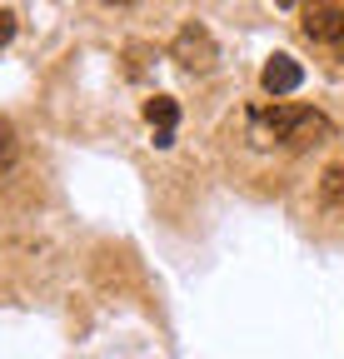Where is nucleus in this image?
I'll use <instances>...</instances> for the list:
<instances>
[{
    "label": "nucleus",
    "mask_w": 344,
    "mask_h": 359,
    "mask_svg": "<svg viewBox=\"0 0 344 359\" xmlns=\"http://www.w3.org/2000/svg\"><path fill=\"white\" fill-rule=\"evenodd\" d=\"M145 120L155 125V145L165 150V145H175V120H180V105L170 100V95H155L150 105H145Z\"/></svg>",
    "instance_id": "nucleus-5"
},
{
    "label": "nucleus",
    "mask_w": 344,
    "mask_h": 359,
    "mask_svg": "<svg viewBox=\"0 0 344 359\" xmlns=\"http://www.w3.org/2000/svg\"><path fill=\"white\" fill-rule=\"evenodd\" d=\"M175 60H180L185 70H209V65H214V40H209L200 25H185V30L175 35Z\"/></svg>",
    "instance_id": "nucleus-4"
},
{
    "label": "nucleus",
    "mask_w": 344,
    "mask_h": 359,
    "mask_svg": "<svg viewBox=\"0 0 344 359\" xmlns=\"http://www.w3.org/2000/svg\"><path fill=\"white\" fill-rule=\"evenodd\" d=\"M319 205H324L334 219H344V165H329V170L319 175Z\"/></svg>",
    "instance_id": "nucleus-6"
},
{
    "label": "nucleus",
    "mask_w": 344,
    "mask_h": 359,
    "mask_svg": "<svg viewBox=\"0 0 344 359\" xmlns=\"http://www.w3.org/2000/svg\"><path fill=\"white\" fill-rule=\"evenodd\" d=\"M11 35H15V15L0 11V45H11Z\"/></svg>",
    "instance_id": "nucleus-8"
},
{
    "label": "nucleus",
    "mask_w": 344,
    "mask_h": 359,
    "mask_svg": "<svg viewBox=\"0 0 344 359\" xmlns=\"http://www.w3.org/2000/svg\"><path fill=\"white\" fill-rule=\"evenodd\" d=\"M105 6H125V0H105Z\"/></svg>",
    "instance_id": "nucleus-9"
},
{
    "label": "nucleus",
    "mask_w": 344,
    "mask_h": 359,
    "mask_svg": "<svg viewBox=\"0 0 344 359\" xmlns=\"http://www.w3.org/2000/svg\"><path fill=\"white\" fill-rule=\"evenodd\" d=\"M245 125L254 145H275V150H319L334 140V120L310 105H254Z\"/></svg>",
    "instance_id": "nucleus-1"
},
{
    "label": "nucleus",
    "mask_w": 344,
    "mask_h": 359,
    "mask_svg": "<svg viewBox=\"0 0 344 359\" xmlns=\"http://www.w3.org/2000/svg\"><path fill=\"white\" fill-rule=\"evenodd\" d=\"M260 85H265V95L284 100V95H294V90L305 85V70H299V60H294V55H270V60H265V70H260Z\"/></svg>",
    "instance_id": "nucleus-3"
},
{
    "label": "nucleus",
    "mask_w": 344,
    "mask_h": 359,
    "mask_svg": "<svg viewBox=\"0 0 344 359\" xmlns=\"http://www.w3.org/2000/svg\"><path fill=\"white\" fill-rule=\"evenodd\" d=\"M299 35L344 60V0H299Z\"/></svg>",
    "instance_id": "nucleus-2"
},
{
    "label": "nucleus",
    "mask_w": 344,
    "mask_h": 359,
    "mask_svg": "<svg viewBox=\"0 0 344 359\" xmlns=\"http://www.w3.org/2000/svg\"><path fill=\"white\" fill-rule=\"evenodd\" d=\"M15 160H20V140H15L11 120H0V180H6V175L15 170Z\"/></svg>",
    "instance_id": "nucleus-7"
},
{
    "label": "nucleus",
    "mask_w": 344,
    "mask_h": 359,
    "mask_svg": "<svg viewBox=\"0 0 344 359\" xmlns=\"http://www.w3.org/2000/svg\"><path fill=\"white\" fill-rule=\"evenodd\" d=\"M280 6H294V0H280Z\"/></svg>",
    "instance_id": "nucleus-10"
}]
</instances>
